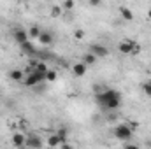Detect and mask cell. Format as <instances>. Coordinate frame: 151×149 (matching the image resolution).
Here are the masks:
<instances>
[{"instance_id":"1","label":"cell","mask_w":151,"mask_h":149,"mask_svg":"<svg viewBox=\"0 0 151 149\" xmlns=\"http://www.w3.org/2000/svg\"><path fill=\"white\" fill-rule=\"evenodd\" d=\"M97 104L102 107V109H107V111H114L121 105V95L118 91H114L111 88H102L99 93H97Z\"/></svg>"},{"instance_id":"2","label":"cell","mask_w":151,"mask_h":149,"mask_svg":"<svg viewBox=\"0 0 151 149\" xmlns=\"http://www.w3.org/2000/svg\"><path fill=\"white\" fill-rule=\"evenodd\" d=\"M118 51H119L121 54H132V56H135V54L141 53V46H139L135 40L125 39V40H121V42L118 44Z\"/></svg>"},{"instance_id":"3","label":"cell","mask_w":151,"mask_h":149,"mask_svg":"<svg viewBox=\"0 0 151 149\" xmlns=\"http://www.w3.org/2000/svg\"><path fill=\"white\" fill-rule=\"evenodd\" d=\"M132 133L134 130L130 128V125H125V123H119L114 126V135L118 140H130L132 139Z\"/></svg>"},{"instance_id":"4","label":"cell","mask_w":151,"mask_h":149,"mask_svg":"<svg viewBox=\"0 0 151 149\" xmlns=\"http://www.w3.org/2000/svg\"><path fill=\"white\" fill-rule=\"evenodd\" d=\"M40 82H46V74H39L35 70H34L32 74H28L27 79H25V86H27V88H35Z\"/></svg>"},{"instance_id":"5","label":"cell","mask_w":151,"mask_h":149,"mask_svg":"<svg viewBox=\"0 0 151 149\" xmlns=\"http://www.w3.org/2000/svg\"><path fill=\"white\" fill-rule=\"evenodd\" d=\"M88 53H91L95 58H107L109 56V49L106 46H102V44H90Z\"/></svg>"},{"instance_id":"6","label":"cell","mask_w":151,"mask_h":149,"mask_svg":"<svg viewBox=\"0 0 151 149\" xmlns=\"http://www.w3.org/2000/svg\"><path fill=\"white\" fill-rule=\"evenodd\" d=\"M42 146H44V140L39 137L37 133H30V135H27V144H25V148L40 149Z\"/></svg>"},{"instance_id":"7","label":"cell","mask_w":151,"mask_h":149,"mask_svg":"<svg viewBox=\"0 0 151 149\" xmlns=\"http://www.w3.org/2000/svg\"><path fill=\"white\" fill-rule=\"evenodd\" d=\"M11 142H12L14 148H18V149L25 148V144H27V135L21 133V132H16V133L11 137Z\"/></svg>"},{"instance_id":"8","label":"cell","mask_w":151,"mask_h":149,"mask_svg":"<svg viewBox=\"0 0 151 149\" xmlns=\"http://www.w3.org/2000/svg\"><path fill=\"white\" fill-rule=\"evenodd\" d=\"M14 40H16L19 46L27 44V42H28V32L23 30V28H16V30H14Z\"/></svg>"},{"instance_id":"9","label":"cell","mask_w":151,"mask_h":149,"mask_svg":"<svg viewBox=\"0 0 151 149\" xmlns=\"http://www.w3.org/2000/svg\"><path fill=\"white\" fill-rule=\"evenodd\" d=\"M37 42H40L42 46H51L53 44V34L51 32H46V30H42L40 32V35H39Z\"/></svg>"},{"instance_id":"10","label":"cell","mask_w":151,"mask_h":149,"mask_svg":"<svg viewBox=\"0 0 151 149\" xmlns=\"http://www.w3.org/2000/svg\"><path fill=\"white\" fill-rule=\"evenodd\" d=\"M118 12L121 14V18H123L125 21H134V11H132L130 7H127V5H121V7L118 9Z\"/></svg>"},{"instance_id":"11","label":"cell","mask_w":151,"mask_h":149,"mask_svg":"<svg viewBox=\"0 0 151 149\" xmlns=\"http://www.w3.org/2000/svg\"><path fill=\"white\" fill-rule=\"evenodd\" d=\"M46 144H47V148H60V146L63 144V140H62L56 133H53V135H49V137H47Z\"/></svg>"},{"instance_id":"12","label":"cell","mask_w":151,"mask_h":149,"mask_svg":"<svg viewBox=\"0 0 151 149\" xmlns=\"http://www.w3.org/2000/svg\"><path fill=\"white\" fill-rule=\"evenodd\" d=\"M86 70H88V67H86L83 62L74 63V67H72V74H74L76 77H83V75L86 74Z\"/></svg>"},{"instance_id":"13","label":"cell","mask_w":151,"mask_h":149,"mask_svg":"<svg viewBox=\"0 0 151 149\" xmlns=\"http://www.w3.org/2000/svg\"><path fill=\"white\" fill-rule=\"evenodd\" d=\"M23 77H25V72H23V70H19V69H12V70L9 72V79H11V81H14V82H21V81H23Z\"/></svg>"},{"instance_id":"14","label":"cell","mask_w":151,"mask_h":149,"mask_svg":"<svg viewBox=\"0 0 151 149\" xmlns=\"http://www.w3.org/2000/svg\"><path fill=\"white\" fill-rule=\"evenodd\" d=\"M40 27H37V25H34V27H30V30H28V39H32V40H37L39 35H40Z\"/></svg>"},{"instance_id":"15","label":"cell","mask_w":151,"mask_h":149,"mask_svg":"<svg viewBox=\"0 0 151 149\" xmlns=\"http://www.w3.org/2000/svg\"><path fill=\"white\" fill-rule=\"evenodd\" d=\"M95 62H97V58H95L91 53H86V54H83V63H84L86 67H88V65H93Z\"/></svg>"},{"instance_id":"16","label":"cell","mask_w":151,"mask_h":149,"mask_svg":"<svg viewBox=\"0 0 151 149\" xmlns=\"http://www.w3.org/2000/svg\"><path fill=\"white\" fill-rule=\"evenodd\" d=\"M34 70H35V72H39V74H47V70H49V69H47V65H46L44 62H37Z\"/></svg>"},{"instance_id":"17","label":"cell","mask_w":151,"mask_h":149,"mask_svg":"<svg viewBox=\"0 0 151 149\" xmlns=\"http://www.w3.org/2000/svg\"><path fill=\"white\" fill-rule=\"evenodd\" d=\"M74 7H76V2H72V0H65L62 4V11H72Z\"/></svg>"},{"instance_id":"18","label":"cell","mask_w":151,"mask_h":149,"mask_svg":"<svg viewBox=\"0 0 151 149\" xmlns=\"http://www.w3.org/2000/svg\"><path fill=\"white\" fill-rule=\"evenodd\" d=\"M62 12H63L62 11V5H53L51 7V18H58Z\"/></svg>"},{"instance_id":"19","label":"cell","mask_w":151,"mask_h":149,"mask_svg":"<svg viewBox=\"0 0 151 149\" xmlns=\"http://www.w3.org/2000/svg\"><path fill=\"white\" fill-rule=\"evenodd\" d=\"M56 72L55 70H47V74H46V82H55L56 81Z\"/></svg>"},{"instance_id":"20","label":"cell","mask_w":151,"mask_h":149,"mask_svg":"<svg viewBox=\"0 0 151 149\" xmlns=\"http://www.w3.org/2000/svg\"><path fill=\"white\" fill-rule=\"evenodd\" d=\"M21 47H23V49H25L27 53H30V54H34V53H35V49H34V46H32L30 42H27V44H23Z\"/></svg>"},{"instance_id":"21","label":"cell","mask_w":151,"mask_h":149,"mask_svg":"<svg viewBox=\"0 0 151 149\" xmlns=\"http://www.w3.org/2000/svg\"><path fill=\"white\" fill-rule=\"evenodd\" d=\"M74 37L77 39V40H81V39L84 37V32H83L81 28H76V32H74Z\"/></svg>"},{"instance_id":"22","label":"cell","mask_w":151,"mask_h":149,"mask_svg":"<svg viewBox=\"0 0 151 149\" xmlns=\"http://www.w3.org/2000/svg\"><path fill=\"white\" fill-rule=\"evenodd\" d=\"M142 91H144L148 97H151V86L148 84V82H144V84H142Z\"/></svg>"},{"instance_id":"23","label":"cell","mask_w":151,"mask_h":149,"mask_svg":"<svg viewBox=\"0 0 151 149\" xmlns=\"http://www.w3.org/2000/svg\"><path fill=\"white\" fill-rule=\"evenodd\" d=\"M60 149H76V148H74V146H70L69 142H63V144L60 146Z\"/></svg>"},{"instance_id":"24","label":"cell","mask_w":151,"mask_h":149,"mask_svg":"<svg viewBox=\"0 0 151 149\" xmlns=\"http://www.w3.org/2000/svg\"><path fill=\"white\" fill-rule=\"evenodd\" d=\"M125 149H141V148H139V146H135V144H127Z\"/></svg>"},{"instance_id":"25","label":"cell","mask_w":151,"mask_h":149,"mask_svg":"<svg viewBox=\"0 0 151 149\" xmlns=\"http://www.w3.org/2000/svg\"><path fill=\"white\" fill-rule=\"evenodd\" d=\"M146 14H148V19H151V7L148 9V12H146Z\"/></svg>"},{"instance_id":"26","label":"cell","mask_w":151,"mask_h":149,"mask_svg":"<svg viewBox=\"0 0 151 149\" xmlns=\"http://www.w3.org/2000/svg\"><path fill=\"white\" fill-rule=\"evenodd\" d=\"M148 84H150V86H151V79H150V81H148Z\"/></svg>"}]
</instances>
